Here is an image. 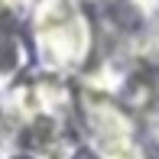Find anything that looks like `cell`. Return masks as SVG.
Instances as JSON below:
<instances>
[{
  "mask_svg": "<svg viewBox=\"0 0 159 159\" xmlns=\"http://www.w3.org/2000/svg\"><path fill=\"white\" fill-rule=\"evenodd\" d=\"M39 42L42 52L52 65H71L81 59L84 52V23L75 16L71 7H65V0H49L39 10Z\"/></svg>",
  "mask_w": 159,
  "mask_h": 159,
  "instance_id": "obj_1",
  "label": "cell"
}]
</instances>
